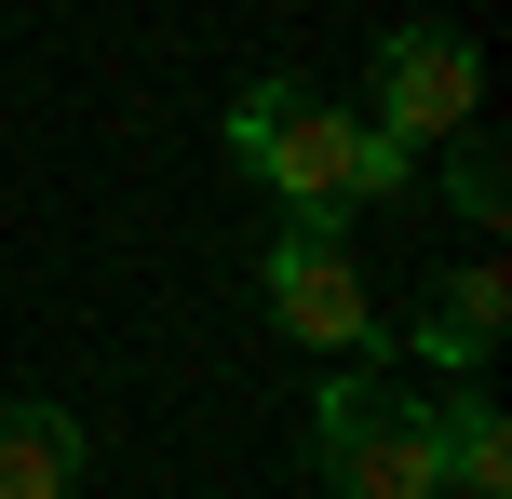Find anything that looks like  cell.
I'll return each mask as SVG.
<instances>
[{"mask_svg":"<svg viewBox=\"0 0 512 499\" xmlns=\"http://www.w3.org/2000/svg\"><path fill=\"white\" fill-rule=\"evenodd\" d=\"M230 149H243V162H256V176H270L297 216H337V203H405V189H418V149H405V135H378L364 108H324L310 81H256V95L230 108Z\"/></svg>","mask_w":512,"mask_h":499,"instance_id":"6da1fadb","label":"cell"},{"mask_svg":"<svg viewBox=\"0 0 512 499\" xmlns=\"http://www.w3.org/2000/svg\"><path fill=\"white\" fill-rule=\"evenodd\" d=\"M297 473L337 486V499H445V473H432V419H418L405 392H378V378H324Z\"/></svg>","mask_w":512,"mask_h":499,"instance_id":"7a4b0ae2","label":"cell"},{"mask_svg":"<svg viewBox=\"0 0 512 499\" xmlns=\"http://www.w3.org/2000/svg\"><path fill=\"white\" fill-rule=\"evenodd\" d=\"M364 122L405 135V149L472 135V122H486V54H472L459 27H391V41H378V108H364Z\"/></svg>","mask_w":512,"mask_h":499,"instance_id":"3957f363","label":"cell"},{"mask_svg":"<svg viewBox=\"0 0 512 499\" xmlns=\"http://www.w3.org/2000/svg\"><path fill=\"white\" fill-rule=\"evenodd\" d=\"M270 324H283V338H310V351H364V338H378V311H364V270L337 257L324 216L270 243Z\"/></svg>","mask_w":512,"mask_h":499,"instance_id":"277c9868","label":"cell"},{"mask_svg":"<svg viewBox=\"0 0 512 499\" xmlns=\"http://www.w3.org/2000/svg\"><path fill=\"white\" fill-rule=\"evenodd\" d=\"M499 324H512V284H499V257H472V270H445V284L432 297H418V324H405V338H418V365H486V351H499Z\"/></svg>","mask_w":512,"mask_h":499,"instance_id":"5b68a950","label":"cell"},{"mask_svg":"<svg viewBox=\"0 0 512 499\" xmlns=\"http://www.w3.org/2000/svg\"><path fill=\"white\" fill-rule=\"evenodd\" d=\"M418 419H432V473L459 499H512V419L486 392H445V405H418Z\"/></svg>","mask_w":512,"mask_h":499,"instance_id":"8992f818","label":"cell"},{"mask_svg":"<svg viewBox=\"0 0 512 499\" xmlns=\"http://www.w3.org/2000/svg\"><path fill=\"white\" fill-rule=\"evenodd\" d=\"M81 486V419L68 405H0V499H68Z\"/></svg>","mask_w":512,"mask_h":499,"instance_id":"52a82bcc","label":"cell"},{"mask_svg":"<svg viewBox=\"0 0 512 499\" xmlns=\"http://www.w3.org/2000/svg\"><path fill=\"white\" fill-rule=\"evenodd\" d=\"M499 189H512V176H499V149H486V135H459V149H445V203H459L472 230H499Z\"/></svg>","mask_w":512,"mask_h":499,"instance_id":"ba28073f","label":"cell"}]
</instances>
